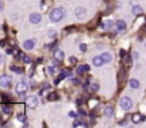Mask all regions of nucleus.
Segmentation results:
<instances>
[{
  "instance_id": "1",
  "label": "nucleus",
  "mask_w": 146,
  "mask_h": 128,
  "mask_svg": "<svg viewBox=\"0 0 146 128\" xmlns=\"http://www.w3.org/2000/svg\"><path fill=\"white\" fill-rule=\"evenodd\" d=\"M64 19V10L61 7H57V9H52L51 13H50V20L52 23H58Z\"/></svg>"
},
{
  "instance_id": "2",
  "label": "nucleus",
  "mask_w": 146,
  "mask_h": 128,
  "mask_svg": "<svg viewBox=\"0 0 146 128\" xmlns=\"http://www.w3.org/2000/svg\"><path fill=\"white\" fill-rule=\"evenodd\" d=\"M27 90H29V85L27 83H24V81H19L17 84H16V92L19 94V95H26V92H27Z\"/></svg>"
},
{
  "instance_id": "3",
  "label": "nucleus",
  "mask_w": 146,
  "mask_h": 128,
  "mask_svg": "<svg viewBox=\"0 0 146 128\" xmlns=\"http://www.w3.org/2000/svg\"><path fill=\"white\" fill-rule=\"evenodd\" d=\"M37 105H38V98L36 95H30V97L26 98V107H29V108H37Z\"/></svg>"
},
{
  "instance_id": "4",
  "label": "nucleus",
  "mask_w": 146,
  "mask_h": 128,
  "mask_svg": "<svg viewBox=\"0 0 146 128\" xmlns=\"http://www.w3.org/2000/svg\"><path fill=\"white\" fill-rule=\"evenodd\" d=\"M121 107H122V110H125V111H128V110H131L132 108V100L129 98V97H122L121 98Z\"/></svg>"
},
{
  "instance_id": "5",
  "label": "nucleus",
  "mask_w": 146,
  "mask_h": 128,
  "mask_svg": "<svg viewBox=\"0 0 146 128\" xmlns=\"http://www.w3.org/2000/svg\"><path fill=\"white\" fill-rule=\"evenodd\" d=\"M29 20H30L31 24H38V23L41 21V14H40V13H31V14L29 16Z\"/></svg>"
},
{
  "instance_id": "6",
  "label": "nucleus",
  "mask_w": 146,
  "mask_h": 128,
  "mask_svg": "<svg viewBox=\"0 0 146 128\" xmlns=\"http://www.w3.org/2000/svg\"><path fill=\"white\" fill-rule=\"evenodd\" d=\"M10 84H11V77L10 76H6V74L0 76V85L1 87H10Z\"/></svg>"
},
{
  "instance_id": "7",
  "label": "nucleus",
  "mask_w": 146,
  "mask_h": 128,
  "mask_svg": "<svg viewBox=\"0 0 146 128\" xmlns=\"http://www.w3.org/2000/svg\"><path fill=\"white\" fill-rule=\"evenodd\" d=\"M146 118L145 115H142V114H139V113H135L133 115H132V123L133 124H141V123H143Z\"/></svg>"
},
{
  "instance_id": "8",
  "label": "nucleus",
  "mask_w": 146,
  "mask_h": 128,
  "mask_svg": "<svg viewBox=\"0 0 146 128\" xmlns=\"http://www.w3.org/2000/svg\"><path fill=\"white\" fill-rule=\"evenodd\" d=\"M115 27H116V30H118L119 33H123V31L126 30V23H125L123 20H116V21H115Z\"/></svg>"
},
{
  "instance_id": "9",
  "label": "nucleus",
  "mask_w": 146,
  "mask_h": 128,
  "mask_svg": "<svg viewBox=\"0 0 146 128\" xmlns=\"http://www.w3.org/2000/svg\"><path fill=\"white\" fill-rule=\"evenodd\" d=\"M71 74H72V73H71L70 70H61V71H60V74H58V78L55 80V83L58 84V83H60L61 80L67 78V77H68V76H71Z\"/></svg>"
},
{
  "instance_id": "10",
  "label": "nucleus",
  "mask_w": 146,
  "mask_h": 128,
  "mask_svg": "<svg viewBox=\"0 0 146 128\" xmlns=\"http://www.w3.org/2000/svg\"><path fill=\"white\" fill-rule=\"evenodd\" d=\"M85 14H87V9L85 7H77L75 9V16L78 17V19H82V17H85Z\"/></svg>"
},
{
  "instance_id": "11",
  "label": "nucleus",
  "mask_w": 146,
  "mask_h": 128,
  "mask_svg": "<svg viewBox=\"0 0 146 128\" xmlns=\"http://www.w3.org/2000/svg\"><path fill=\"white\" fill-rule=\"evenodd\" d=\"M92 64H94L95 67H101V66H104V64H105V61H104L102 56H95V57L92 58Z\"/></svg>"
},
{
  "instance_id": "12",
  "label": "nucleus",
  "mask_w": 146,
  "mask_h": 128,
  "mask_svg": "<svg viewBox=\"0 0 146 128\" xmlns=\"http://www.w3.org/2000/svg\"><path fill=\"white\" fill-rule=\"evenodd\" d=\"M90 71V66H87V64H82V66H80L78 68H77V74L78 76H84L85 73H88Z\"/></svg>"
},
{
  "instance_id": "13",
  "label": "nucleus",
  "mask_w": 146,
  "mask_h": 128,
  "mask_svg": "<svg viewBox=\"0 0 146 128\" xmlns=\"http://www.w3.org/2000/svg\"><path fill=\"white\" fill-rule=\"evenodd\" d=\"M34 46H36V42H34V40H26V42L23 43V48H24V50H33Z\"/></svg>"
},
{
  "instance_id": "14",
  "label": "nucleus",
  "mask_w": 146,
  "mask_h": 128,
  "mask_svg": "<svg viewBox=\"0 0 146 128\" xmlns=\"http://www.w3.org/2000/svg\"><path fill=\"white\" fill-rule=\"evenodd\" d=\"M98 88H99L98 83H92V81H90V83L87 84V90H88L90 92H97Z\"/></svg>"
},
{
  "instance_id": "15",
  "label": "nucleus",
  "mask_w": 146,
  "mask_h": 128,
  "mask_svg": "<svg viewBox=\"0 0 146 128\" xmlns=\"http://www.w3.org/2000/svg\"><path fill=\"white\" fill-rule=\"evenodd\" d=\"M54 58L57 61H62L64 60V51L62 50H55L54 51Z\"/></svg>"
},
{
  "instance_id": "16",
  "label": "nucleus",
  "mask_w": 146,
  "mask_h": 128,
  "mask_svg": "<svg viewBox=\"0 0 146 128\" xmlns=\"http://www.w3.org/2000/svg\"><path fill=\"white\" fill-rule=\"evenodd\" d=\"M57 63H58V61L55 60V61H54V64H52V66H50L48 68H47V73H48V74H55V73H57V70H58V64H57Z\"/></svg>"
},
{
  "instance_id": "17",
  "label": "nucleus",
  "mask_w": 146,
  "mask_h": 128,
  "mask_svg": "<svg viewBox=\"0 0 146 128\" xmlns=\"http://www.w3.org/2000/svg\"><path fill=\"white\" fill-rule=\"evenodd\" d=\"M132 13H133L135 16H139V14H142V13H143V9H142L139 4H135V6L132 7Z\"/></svg>"
},
{
  "instance_id": "18",
  "label": "nucleus",
  "mask_w": 146,
  "mask_h": 128,
  "mask_svg": "<svg viewBox=\"0 0 146 128\" xmlns=\"http://www.w3.org/2000/svg\"><path fill=\"white\" fill-rule=\"evenodd\" d=\"M104 114H105V117L111 118V117L113 115V107H111V105L105 107V110H104Z\"/></svg>"
},
{
  "instance_id": "19",
  "label": "nucleus",
  "mask_w": 146,
  "mask_h": 128,
  "mask_svg": "<svg viewBox=\"0 0 146 128\" xmlns=\"http://www.w3.org/2000/svg\"><path fill=\"white\" fill-rule=\"evenodd\" d=\"M74 127L75 128H85L87 127V123H84L82 120H75V121H74Z\"/></svg>"
},
{
  "instance_id": "20",
  "label": "nucleus",
  "mask_w": 146,
  "mask_h": 128,
  "mask_svg": "<svg viewBox=\"0 0 146 128\" xmlns=\"http://www.w3.org/2000/svg\"><path fill=\"white\" fill-rule=\"evenodd\" d=\"M129 87H131V88H133V90H136V88H139V87H141V83H139L138 80L132 78V80L129 81Z\"/></svg>"
},
{
  "instance_id": "21",
  "label": "nucleus",
  "mask_w": 146,
  "mask_h": 128,
  "mask_svg": "<svg viewBox=\"0 0 146 128\" xmlns=\"http://www.w3.org/2000/svg\"><path fill=\"white\" fill-rule=\"evenodd\" d=\"M17 120H19L21 124H24L26 127L29 125V124H27V117H26L24 114H17Z\"/></svg>"
},
{
  "instance_id": "22",
  "label": "nucleus",
  "mask_w": 146,
  "mask_h": 128,
  "mask_svg": "<svg viewBox=\"0 0 146 128\" xmlns=\"http://www.w3.org/2000/svg\"><path fill=\"white\" fill-rule=\"evenodd\" d=\"M10 70H11V71H14L16 74H23V73H24V70H23L21 67H17V66H11V67H10Z\"/></svg>"
},
{
  "instance_id": "23",
  "label": "nucleus",
  "mask_w": 146,
  "mask_h": 128,
  "mask_svg": "<svg viewBox=\"0 0 146 128\" xmlns=\"http://www.w3.org/2000/svg\"><path fill=\"white\" fill-rule=\"evenodd\" d=\"M112 26H113V23H112V21H105V23H102V24H101V29H104V30H109Z\"/></svg>"
},
{
  "instance_id": "24",
  "label": "nucleus",
  "mask_w": 146,
  "mask_h": 128,
  "mask_svg": "<svg viewBox=\"0 0 146 128\" xmlns=\"http://www.w3.org/2000/svg\"><path fill=\"white\" fill-rule=\"evenodd\" d=\"M101 56H102V58H104V61H105V63H109V61L112 60V56H111L109 53H102Z\"/></svg>"
},
{
  "instance_id": "25",
  "label": "nucleus",
  "mask_w": 146,
  "mask_h": 128,
  "mask_svg": "<svg viewBox=\"0 0 146 128\" xmlns=\"http://www.w3.org/2000/svg\"><path fill=\"white\" fill-rule=\"evenodd\" d=\"M47 98H48L50 101H55V100L58 98V94H57V92H48Z\"/></svg>"
},
{
  "instance_id": "26",
  "label": "nucleus",
  "mask_w": 146,
  "mask_h": 128,
  "mask_svg": "<svg viewBox=\"0 0 146 128\" xmlns=\"http://www.w3.org/2000/svg\"><path fill=\"white\" fill-rule=\"evenodd\" d=\"M3 113H4V114H7V115H10V114H11V107H10V105H4V104H3Z\"/></svg>"
},
{
  "instance_id": "27",
  "label": "nucleus",
  "mask_w": 146,
  "mask_h": 128,
  "mask_svg": "<svg viewBox=\"0 0 146 128\" xmlns=\"http://www.w3.org/2000/svg\"><path fill=\"white\" fill-rule=\"evenodd\" d=\"M21 60H23V63H26V64H30V63H31V58H30L29 56H26V54L21 56Z\"/></svg>"
},
{
  "instance_id": "28",
  "label": "nucleus",
  "mask_w": 146,
  "mask_h": 128,
  "mask_svg": "<svg viewBox=\"0 0 146 128\" xmlns=\"http://www.w3.org/2000/svg\"><path fill=\"white\" fill-rule=\"evenodd\" d=\"M48 88H50V85H43V88L40 90V95H44V94H47Z\"/></svg>"
},
{
  "instance_id": "29",
  "label": "nucleus",
  "mask_w": 146,
  "mask_h": 128,
  "mask_svg": "<svg viewBox=\"0 0 146 128\" xmlns=\"http://www.w3.org/2000/svg\"><path fill=\"white\" fill-rule=\"evenodd\" d=\"M123 61H125V64H126V66H131V63H132V58H131L129 56H123Z\"/></svg>"
},
{
  "instance_id": "30",
  "label": "nucleus",
  "mask_w": 146,
  "mask_h": 128,
  "mask_svg": "<svg viewBox=\"0 0 146 128\" xmlns=\"http://www.w3.org/2000/svg\"><path fill=\"white\" fill-rule=\"evenodd\" d=\"M55 36H57L55 30L54 29H48V37H55Z\"/></svg>"
},
{
  "instance_id": "31",
  "label": "nucleus",
  "mask_w": 146,
  "mask_h": 128,
  "mask_svg": "<svg viewBox=\"0 0 146 128\" xmlns=\"http://www.w3.org/2000/svg\"><path fill=\"white\" fill-rule=\"evenodd\" d=\"M80 50H81L82 53H85V51H87V46H85V44H80Z\"/></svg>"
},
{
  "instance_id": "32",
  "label": "nucleus",
  "mask_w": 146,
  "mask_h": 128,
  "mask_svg": "<svg viewBox=\"0 0 146 128\" xmlns=\"http://www.w3.org/2000/svg\"><path fill=\"white\" fill-rule=\"evenodd\" d=\"M77 63V58L75 57H70V64H75Z\"/></svg>"
},
{
  "instance_id": "33",
  "label": "nucleus",
  "mask_w": 146,
  "mask_h": 128,
  "mask_svg": "<svg viewBox=\"0 0 146 128\" xmlns=\"http://www.w3.org/2000/svg\"><path fill=\"white\" fill-rule=\"evenodd\" d=\"M77 114H78V113H75V111H70V113H68V115H70V117H72V118H74V117H77Z\"/></svg>"
},
{
  "instance_id": "34",
  "label": "nucleus",
  "mask_w": 146,
  "mask_h": 128,
  "mask_svg": "<svg viewBox=\"0 0 146 128\" xmlns=\"http://www.w3.org/2000/svg\"><path fill=\"white\" fill-rule=\"evenodd\" d=\"M71 83H72V84H75V85H78V84H80V80H77V78H72V80H71Z\"/></svg>"
},
{
  "instance_id": "35",
  "label": "nucleus",
  "mask_w": 146,
  "mask_h": 128,
  "mask_svg": "<svg viewBox=\"0 0 146 128\" xmlns=\"http://www.w3.org/2000/svg\"><path fill=\"white\" fill-rule=\"evenodd\" d=\"M3 100H4V101H10V97L4 94V95H3Z\"/></svg>"
},
{
  "instance_id": "36",
  "label": "nucleus",
  "mask_w": 146,
  "mask_h": 128,
  "mask_svg": "<svg viewBox=\"0 0 146 128\" xmlns=\"http://www.w3.org/2000/svg\"><path fill=\"white\" fill-rule=\"evenodd\" d=\"M78 114H80V115H87V113H85L84 110H80V111H78Z\"/></svg>"
},
{
  "instance_id": "37",
  "label": "nucleus",
  "mask_w": 146,
  "mask_h": 128,
  "mask_svg": "<svg viewBox=\"0 0 146 128\" xmlns=\"http://www.w3.org/2000/svg\"><path fill=\"white\" fill-rule=\"evenodd\" d=\"M138 57H139V56H138V53L135 51V53H133V58H135V60H138Z\"/></svg>"
},
{
  "instance_id": "38",
  "label": "nucleus",
  "mask_w": 146,
  "mask_h": 128,
  "mask_svg": "<svg viewBox=\"0 0 146 128\" xmlns=\"http://www.w3.org/2000/svg\"><path fill=\"white\" fill-rule=\"evenodd\" d=\"M3 7H4V6H3V1H1V0H0V11H1V10H3Z\"/></svg>"
},
{
  "instance_id": "39",
  "label": "nucleus",
  "mask_w": 146,
  "mask_h": 128,
  "mask_svg": "<svg viewBox=\"0 0 146 128\" xmlns=\"http://www.w3.org/2000/svg\"><path fill=\"white\" fill-rule=\"evenodd\" d=\"M0 123H1V118H0Z\"/></svg>"
},
{
  "instance_id": "40",
  "label": "nucleus",
  "mask_w": 146,
  "mask_h": 128,
  "mask_svg": "<svg viewBox=\"0 0 146 128\" xmlns=\"http://www.w3.org/2000/svg\"><path fill=\"white\" fill-rule=\"evenodd\" d=\"M43 1H44V0H43Z\"/></svg>"
}]
</instances>
